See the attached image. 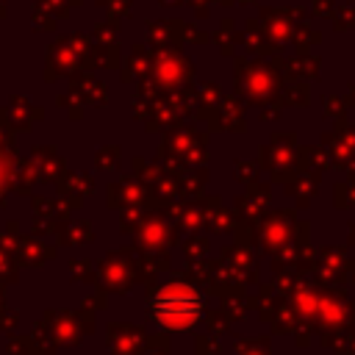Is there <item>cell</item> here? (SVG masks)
Segmentation results:
<instances>
[{"mask_svg":"<svg viewBox=\"0 0 355 355\" xmlns=\"http://www.w3.org/2000/svg\"><path fill=\"white\" fill-rule=\"evenodd\" d=\"M150 311L164 327H189L200 313V297L186 286H169L153 300Z\"/></svg>","mask_w":355,"mask_h":355,"instance_id":"obj_1","label":"cell"}]
</instances>
